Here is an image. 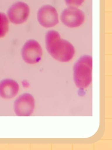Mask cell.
Wrapping results in <instances>:
<instances>
[{
	"label": "cell",
	"mask_w": 112,
	"mask_h": 150,
	"mask_svg": "<svg viewBox=\"0 0 112 150\" xmlns=\"http://www.w3.org/2000/svg\"><path fill=\"white\" fill-rule=\"evenodd\" d=\"M47 51L52 57L61 62L70 61L75 53L74 47L67 40L63 39L56 30H49L45 37Z\"/></svg>",
	"instance_id": "obj_1"
},
{
	"label": "cell",
	"mask_w": 112,
	"mask_h": 150,
	"mask_svg": "<svg viewBox=\"0 0 112 150\" xmlns=\"http://www.w3.org/2000/svg\"><path fill=\"white\" fill-rule=\"evenodd\" d=\"M92 58L87 55L81 57L73 67V79L77 87L85 89L92 81Z\"/></svg>",
	"instance_id": "obj_2"
},
{
	"label": "cell",
	"mask_w": 112,
	"mask_h": 150,
	"mask_svg": "<svg viewBox=\"0 0 112 150\" xmlns=\"http://www.w3.org/2000/svg\"><path fill=\"white\" fill-rule=\"evenodd\" d=\"M42 54V47L35 40H29L26 42L22 49V57L27 64H33L40 62Z\"/></svg>",
	"instance_id": "obj_3"
},
{
	"label": "cell",
	"mask_w": 112,
	"mask_h": 150,
	"mask_svg": "<svg viewBox=\"0 0 112 150\" xmlns=\"http://www.w3.org/2000/svg\"><path fill=\"white\" fill-rule=\"evenodd\" d=\"M35 108V100L28 93L20 95L15 101L14 110L18 116H29L33 114Z\"/></svg>",
	"instance_id": "obj_4"
},
{
	"label": "cell",
	"mask_w": 112,
	"mask_h": 150,
	"mask_svg": "<svg viewBox=\"0 0 112 150\" xmlns=\"http://www.w3.org/2000/svg\"><path fill=\"white\" fill-rule=\"evenodd\" d=\"M85 16L80 9L75 7H70L62 12L61 20L64 25L70 28H76L84 22Z\"/></svg>",
	"instance_id": "obj_5"
},
{
	"label": "cell",
	"mask_w": 112,
	"mask_h": 150,
	"mask_svg": "<svg viewBox=\"0 0 112 150\" xmlns=\"http://www.w3.org/2000/svg\"><path fill=\"white\" fill-rule=\"evenodd\" d=\"M37 20L39 24L45 28H51L58 24V15L54 7L49 5L44 6L38 10Z\"/></svg>",
	"instance_id": "obj_6"
},
{
	"label": "cell",
	"mask_w": 112,
	"mask_h": 150,
	"mask_svg": "<svg viewBox=\"0 0 112 150\" xmlns=\"http://www.w3.org/2000/svg\"><path fill=\"white\" fill-rule=\"evenodd\" d=\"M29 7L23 2H18L11 6L8 12L9 21L15 24H20L27 21L29 16Z\"/></svg>",
	"instance_id": "obj_7"
},
{
	"label": "cell",
	"mask_w": 112,
	"mask_h": 150,
	"mask_svg": "<svg viewBox=\"0 0 112 150\" xmlns=\"http://www.w3.org/2000/svg\"><path fill=\"white\" fill-rule=\"evenodd\" d=\"M20 90L19 84L12 79H6L0 81V97L3 99L13 98Z\"/></svg>",
	"instance_id": "obj_8"
},
{
	"label": "cell",
	"mask_w": 112,
	"mask_h": 150,
	"mask_svg": "<svg viewBox=\"0 0 112 150\" xmlns=\"http://www.w3.org/2000/svg\"><path fill=\"white\" fill-rule=\"evenodd\" d=\"M9 22L6 14L0 13V38L4 37L8 32Z\"/></svg>",
	"instance_id": "obj_9"
},
{
	"label": "cell",
	"mask_w": 112,
	"mask_h": 150,
	"mask_svg": "<svg viewBox=\"0 0 112 150\" xmlns=\"http://www.w3.org/2000/svg\"><path fill=\"white\" fill-rule=\"evenodd\" d=\"M85 0H65L66 3L70 7H77L81 6Z\"/></svg>",
	"instance_id": "obj_10"
}]
</instances>
